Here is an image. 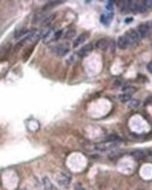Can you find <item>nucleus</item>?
Returning <instances> with one entry per match:
<instances>
[{
	"label": "nucleus",
	"mask_w": 152,
	"mask_h": 190,
	"mask_svg": "<svg viewBox=\"0 0 152 190\" xmlns=\"http://www.w3.org/2000/svg\"><path fill=\"white\" fill-rule=\"evenodd\" d=\"M118 147H120L118 141H105L102 143H97L95 146V149L101 153H107V152H112V150L117 149Z\"/></svg>",
	"instance_id": "nucleus-1"
},
{
	"label": "nucleus",
	"mask_w": 152,
	"mask_h": 190,
	"mask_svg": "<svg viewBox=\"0 0 152 190\" xmlns=\"http://www.w3.org/2000/svg\"><path fill=\"white\" fill-rule=\"evenodd\" d=\"M124 38H125V40H126L129 47H133V46L138 45L139 41H140L139 35L137 34V32L135 31V30H130V31L126 32V33L124 34Z\"/></svg>",
	"instance_id": "nucleus-2"
},
{
	"label": "nucleus",
	"mask_w": 152,
	"mask_h": 190,
	"mask_svg": "<svg viewBox=\"0 0 152 190\" xmlns=\"http://www.w3.org/2000/svg\"><path fill=\"white\" fill-rule=\"evenodd\" d=\"M53 52L58 57H64L69 52V45L67 42H61L59 45H56L55 47H53Z\"/></svg>",
	"instance_id": "nucleus-3"
},
{
	"label": "nucleus",
	"mask_w": 152,
	"mask_h": 190,
	"mask_svg": "<svg viewBox=\"0 0 152 190\" xmlns=\"http://www.w3.org/2000/svg\"><path fill=\"white\" fill-rule=\"evenodd\" d=\"M150 31H151V27H150V24L148 22H144V24H140L138 27H137V34L139 35L140 39H144L146 36H149L150 34Z\"/></svg>",
	"instance_id": "nucleus-4"
},
{
	"label": "nucleus",
	"mask_w": 152,
	"mask_h": 190,
	"mask_svg": "<svg viewBox=\"0 0 152 190\" xmlns=\"http://www.w3.org/2000/svg\"><path fill=\"white\" fill-rule=\"evenodd\" d=\"M56 181H58V184L62 187V188H67L69 187L70 184V176L66 173H61L60 175H58L56 177Z\"/></svg>",
	"instance_id": "nucleus-5"
},
{
	"label": "nucleus",
	"mask_w": 152,
	"mask_h": 190,
	"mask_svg": "<svg viewBox=\"0 0 152 190\" xmlns=\"http://www.w3.org/2000/svg\"><path fill=\"white\" fill-rule=\"evenodd\" d=\"M41 39V32L39 30H33L30 31L28 35L26 36V42H36Z\"/></svg>",
	"instance_id": "nucleus-6"
},
{
	"label": "nucleus",
	"mask_w": 152,
	"mask_h": 190,
	"mask_svg": "<svg viewBox=\"0 0 152 190\" xmlns=\"http://www.w3.org/2000/svg\"><path fill=\"white\" fill-rule=\"evenodd\" d=\"M88 36H89V34H88V33H82V34H80V35L74 40V42H73V47H74V48H76V47H79L80 45H82L84 41H87Z\"/></svg>",
	"instance_id": "nucleus-7"
},
{
	"label": "nucleus",
	"mask_w": 152,
	"mask_h": 190,
	"mask_svg": "<svg viewBox=\"0 0 152 190\" xmlns=\"http://www.w3.org/2000/svg\"><path fill=\"white\" fill-rule=\"evenodd\" d=\"M42 186H43V189L45 190H58V188L54 186V183L47 176H45L42 178Z\"/></svg>",
	"instance_id": "nucleus-8"
},
{
	"label": "nucleus",
	"mask_w": 152,
	"mask_h": 190,
	"mask_svg": "<svg viewBox=\"0 0 152 190\" xmlns=\"http://www.w3.org/2000/svg\"><path fill=\"white\" fill-rule=\"evenodd\" d=\"M92 49H94V45H92V44H87L86 46H83V47L79 51V55H80V57H86V55H88V54L90 53Z\"/></svg>",
	"instance_id": "nucleus-9"
},
{
	"label": "nucleus",
	"mask_w": 152,
	"mask_h": 190,
	"mask_svg": "<svg viewBox=\"0 0 152 190\" xmlns=\"http://www.w3.org/2000/svg\"><path fill=\"white\" fill-rule=\"evenodd\" d=\"M28 33L30 31L28 30H26V28H22V30H19V31L15 33V35H14V38L17 39V40H24V39H26V36L28 35Z\"/></svg>",
	"instance_id": "nucleus-10"
},
{
	"label": "nucleus",
	"mask_w": 152,
	"mask_h": 190,
	"mask_svg": "<svg viewBox=\"0 0 152 190\" xmlns=\"http://www.w3.org/2000/svg\"><path fill=\"white\" fill-rule=\"evenodd\" d=\"M117 47L121 48V49H126V48H129V45H128V42H126L124 35H122V36H120V38L117 39Z\"/></svg>",
	"instance_id": "nucleus-11"
},
{
	"label": "nucleus",
	"mask_w": 152,
	"mask_h": 190,
	"mask_svg": "<svg viewBox=\"0 0 152 190\" xmlns=\"http://www.w3.org/2000/svg\"><path fill=\"white\" fill-rule=\"evenodd\" d=\"M55 14H49V15H46L45 17V19L41 21V24L42 25H45V26H48V25H50L53 21H54V19H55Z\"/></svg>",
	"instance_id": "nucleus-12"
},
{
	"label": "nucleus",
	"mask_w": 152,
	"mask_h": 190,
	"mask_svg": "<svg viewBox=\"0 0 152 190\" xmlns=\"http://www.w3.org/2000/svg\"><path fill=\"white\" fill-rule=\"evenodd\" d=\"M112 17H114V14H112V12H109V13H105V14H103L102 17H101V21L104 24V25H108L109 24V21L112 19Z\"/></svg>",
	"instance_id": "nucleus-13"
},
{
	"label": "nucleus",
	"mask_w": 152,
	"mask_h": 190,
	"mask_svg": "<svg viewBox=\"0 0 152 190\" xmlns=\"http://www.w3.org/2000/svg\"><path fill=\"white\" fill-rule=\"evenodd\" d=\"M107 46H108V40L107 39H99L96 42V48H98V49H105Z\"/></svg>",
	"instance_id": "nucleus-14"
},
{
	"label": "nucleus",
	"mask_w": 152,
	"mask_h": 190,
	"mask_svg": "<svg viewBox=\"0 0 152 190\" xmlns=\"http://www.w3.org/2000/svg\"><path fill=\"white\" fill-rule=\"evenodd\" d=\"M128 103V107L130 108V109H133V108H137L139 104H140V101L139 100H137V99H131L129 102H126Z\"/></svg>",
	"instance_id": "nucleus-15"
},
{
	"label": "nucleus",
	"mask_w": 152,
	"mask_h": 190,
	"mask_svg": "<svg viewBox=\"0 0 152 190\" xmlns=\"http://www.w3.org/2000/svg\"><path fill=\"white\" fill-rule=\"evenodd\" d=\"M76 34V31H75V28H69L67 32H64V34H63V36H64V39H71L74 35Z\"/></svg>",
	"instance_id": "nucleus-16"
},
{
	"label": "nucleus",
	"mask_w": 152,
	"mask_h": 190,
	"mask_svg": "<svg viewBox=\"0 0 152 190\" xmlns=\"http://www.w3.org/2000/svg\"><path fill=\"white\" fill-rule=\"evenodd\" d=\"M132 156L136 158H139V160H143V158L146 157V154H144L143 150H136L132 153Z\"/></svg>",
	"instance_id": "nucleus-17"
},
{
	"label": "nucleus",
	"mask_w": 152,
	"mask_h": 190,
	"mask_svg": "<svg viewBox=\"0 0 152 190\" xmlns=\"http://www.w3.org/2000/svg\"><path fill=\"white\" fill-rule=\"evenodd\" d=\"M118 99H120V101L122 102H129L132 97H131V95H128V94H122L118 96Z\"/></svg>",
	"instance_id": "nucleus-18"
},
{
	"label": "nucleus",
	"mask_w": 152,
	"mask_h": 190,
	"mask_svg": "<svg viewBox=\"0 0 152 190\" xmlns=\"http://www.w3.org/2000/svg\"><path fill=\"white\" fill-rule=\"evenodd\" d=\"M123 91H124V94L128 95H132L133 93H136V88H133V87H125V88H123Z\"/></svg>",
	"instance_id": "nucleus-19"
},
{
	"label": "nucleus",
	"mask_w": 152,
	"mask_h": 190,
	"mask_svg": "<svg viewBox=\"0 0 152 190\" xmlns=\"http://www.w3.org/2000/svg\"><path fill=\"white\" fill-rule=\"evenodd\" d=\"M76 58H77V57H76V55H74V54H73V55H70V57L67 59V63H68V65H73V63H75L76 62Z\"/></svg>",
	"instance_id": "nucleus-20"
},
{
	"label": "nucleus",
	"mask_w": 152,
	"mask_h": 190,
	"mask_svg": "<svg viewBox=\"0 0 152 190\" xmlns=\"http://www.w3.org/2000/svg\"><path fill=\"white\" fill-rule=\"evenodd\" d=\"M62 35H63V31H62V30H61V31H56L55 32V35H54V41L59 40Z\"/></svg>",
	"instance_id": "nucleus-21"
},
{
	"label": "nucleus",
	"mask_w": 152,
	"mask_h": 190,
	"mask_svg": "<svg viewBox=\"0 0 152 190\" xmlns=\"http://www.w3.org/2000/svg\"><path fill=\"white\" fill-rule=\"evenodd\" d=\"M74 190H86L81 184H79V183H76L75 186H74Z\"/></svg>",
	"instance_id": "nucleus-22"
},
{
	"label": "nucleus",
	"mask_w": 152,
	"mask_h": 190,
	"mask_svg": "<svg viewBox=\"0 0 152 190\" xmlns=\"http://www.w3.org/2000/svg\"><path fill=\"white\" fill-rule=\"evenodd\" d=\"M112 7H114V1H108L107 2V8L108 9H112Z\"/></svg>",
	"instance_id": "nucleus-23"
},
{
	"label": "nucleus",
	"mask_w": 152,
	"mask_h": 190,
	"mask_svg": "<svg viewBox=\"0 0 152 190\" xmlns=\"http://www.w3.org/2000/svg\"><path fill=\"white\" fill-rule=\"evenodd\" d=\"M148 69H149L150 73H152V61H150V62L148 63Z\"/></svg>",
	"instance_id": "nucleus-24"
},
{
	"label": "nucleus",
	"mask_w": 152,
	"mask_h": 190,
	"mask_svg": "<svg viewBox=\"0 0 152 190\" xmlns=\"http://www.w3.org/2000/svg\"><path fill=\"white\" fill-rule=\"evenodd\" d=\"M146 158H148L150 162H152V153L150 154V155H146Z\"/></svg>",
	"instance_id": "nucleus-25"
},
{
	"label": "nucleus",
	"mask_w": 152,
	"mask_h": 190,
	"mask_svg": "<svg viewBox=\"0 0 152 190\" xmlns=\"http://www.w3.org/2000/svg\"><path fill=\"white\" fill-rule=\"evenodd\" d=\"M132 21V18H128V19H125V22L126 24H129V22H131Z\"/></svg>",
	"instance_id": "nucleus-26"
},
{
	"label": "nucleus",
	"mask_w": 152,
	"mask_h": 190,
	"mask_svg": "<svg viewBox=\"0 0 152 190\" xmlns=\"http://www.w3.org/2000/svg\"><path fill=\"white\" fill-rule=\"evenodd\" d=\"M150 27H151V28H152V21H151V22H150Z\"/></svg>",
	"instance_id": "nucleus-27"
}]
</instances>
